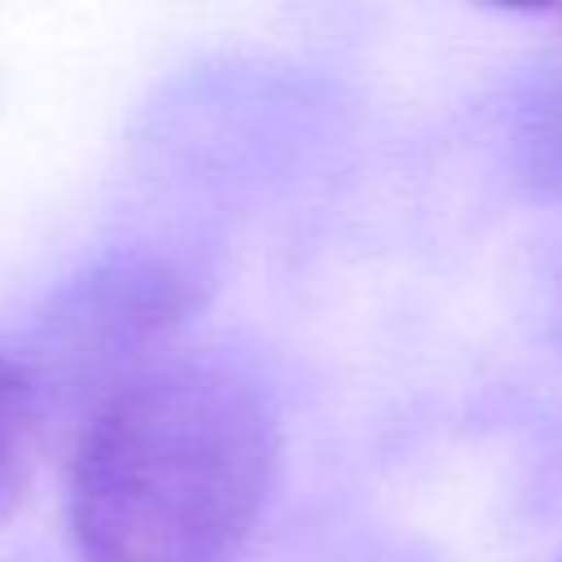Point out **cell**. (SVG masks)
<instances>
[{
    "label": "cell",
    "instance_id": "obj_3",
    "mask_svg": "<svg viewBox=\"0 0 562 562\" xmlns=\"http://www.w3.org/2000/svg\"><path fill=\"white\" fill-rule=\"evenodd\" d=\"M518 176L540 198H562V83L544 92L518 132Z\"/></svg>",
    "mask_w": 562,
    "mask_h": 562
},
{
    "label": "cell",
    "instance_id": "obj_2",
    "mask_svg": "<svg viewBox=\"0 0 562 562\" xmlns=\"http://www.w3.org/2000/svg\"><path fill=\"white\" fill-rule=\"evenodd\" d=\"M40 435V391L31 373L0 356V518L18 505Z\"/></svg>",
    "mask_w": 562,
    "mask_h": 562
},
{
    "label": "cell",
    "instance_id": "obj_1",
    "mask_svg": "<svg viewBox=\"0 0 562 562\" xmlns=\"http://www.w3.org/2000/svg\"><path fill=\"white\" fill-rule=\"evenodd\" d=\"M281 457L259 382L224 360H167L88 422L66 492L83 562H224L255 527Z\"/></svg>",
    "mask_w": 562,
    "mask_h": 562
}]
</instances>
